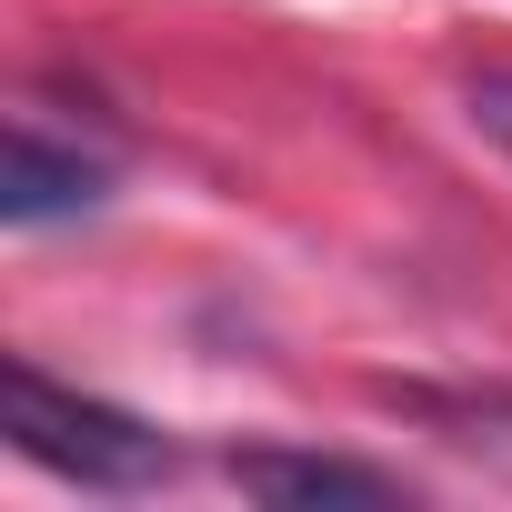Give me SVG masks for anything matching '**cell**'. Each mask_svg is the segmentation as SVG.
I'll return each mask as SVG.
<instances>
[{
  "mask_svg": "<svg viewBox=\"0 0 512 512\" xmlns=\"http://www.w3.org/2000/svg\"><path fill=\"white\" fill-rule=\"evenodd\" d=\"M111 201V161L81 141H51L41 121H11V181H0V221L11 231H51Z\"/></svg>",
  "mask_w": 512,
  "mask_h": 512,
  "instance_id": "obj_2",
  "label": "cell"
},
{
  "mask_svg": "<svg viewBox=\"0 0 512 512\" xmlns=\"http://www.w3.org/2000/svg\"><path fill=\"white\" fill-rule=\"evenodd\" d=\"M462 111H472V131L512 161V71H472V91H462Z\"/></svg>",
  "mask_w": 512,
  "mask_h": 512,
  "instance_id": "obj_4",
  "label": "cell"
},
{
  "mask_svg": "<svg viewBox=\"0 0 512 512\" xmlns=\"http://www.w3.org/2000/svg\"><path fill=\"white\" fill-rule=\"evenodd\" d=\"M0 412H11V452L21 462H41V472H61L81 492H151V482H171V442L141 412H121L101 392H71L41 362L0 372Z\"/></svg>",
  "mask_w": 512,
  "mask_h": 512,
  "instance_id": "obj_1",
  "label": "cell"
},
{
  "mask_svg": "<svg viewBox=\"0 0 512 512\" xmlns=\"http://www.w3.org/2000/svg\"><path fill=\"white\" fill-rule=\"evenodd\" d=\"M251 502H402V482L382 462H342V452H282V442H241L221 462Z\"/></svg>",
  "mask_w": 512,
  "mask_h": 512,
  "instance_id": "obj_3",
  "label": "cell"
}]
</instances>
